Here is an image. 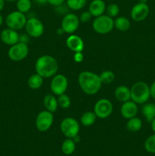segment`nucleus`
<instances>
[{"label":"nucleus","mask_w":155,"mask_h":156,"mask_svg":"<svg viewBox=\"0 0 155 156\" xmlns=\"http://www.w3.org/2000/svg\"><path fill=\"white\" fill-rule=\"evenodd\" d=\"M5 6V0H0V12L3 9Z\"/></svg>","instance_id":"41"},{"label":"nucleus","mask_w":155,"mask_h":156,"mask_svg":"<svg viewBox=\"0 0 155 156\" xmlns=\"http://www.w3.org/2000/svg\"><path fill=\"white\" fill-rule=\"evenodd\" d=\"M97 120V116L94 111H87L81 116L80 121L84 126H91L94 124Z\"/></svg>","instance_id":"24"},{"label":"nucleus","mask_w":155,"mask_h":156,"mask_svg":"<svg viewBox=\"0 0 155 156\" xmlns=\"http://www.w3.org/2000/svg\"><path fill=\"white\" fill-rule=\"evenodd\" d=\"M84 56L82 52H76V53H74V56H73L74 61L75 62H78V63L81 62L84 60Z\"/></svg>","instance_id":"34"},{"label":"nucleus","mask_w":155,"mask_h":156,"mask_svg":"<svg viewBox=\"0 0 155 156\" xmlns=\"http://www.w3.org/2000/svg\"><path fill=\"white\" fill-rule=\"evenodd\" d=\"M34 2L40 5H44L46 3H48V0H34Z\"/></svg>","instance_id":"38"},{"label":"nucleus","mask_w":155,"mask_h":156,"mask_svg":"<svg viewBox=\"0 0 155 156\" xmlns=\"http://www.w3.org/2000/svg\"><path fill=\"white\" fill-rule=\"evenodd\" d=\"M87 2L88 0H66V4L70 10L78 11L86 5Z\"/></svg>","instance_id":"27"},{"label":"nucleus","mask_w":155,"mask_h":156,"mask_svg":"<svg viewBox=\"0 0 155 156\" xmlns=\"http://www.w3.org/2000/svg\"><path fill=\"white\" fill-rule=\"evenodd\" d=\"M131 100L137 105L147 103L150 98V87L144 82H137L131 87Z\"/></svg>","instance_id":"3"},{"label":"nucleus","mask_w":155,"mask_h":156,"mask_svg":"<svg viewBox=\"0 0 155 156\" xmlns=\"http://www.w3.org/2000/svg\"><path fill=\"white\" fill-rule=\"evenodd\" d=\"M69 11L70 9L68 8V6L67 5L66 3H65V4L63 3V4L60 5L55 7V12L57 14H59V15H65L68 13H69Z\"/></svg>","instance_id":"32"},{"label":"nucleus","mask_w":155,"mask_h":156,"mask_svg":"<svg viewBox=\"0 0 155 156\" xmlns=\"http://www.w3.org/2000/svg\"><path fill=\"white\" fill-rule=\"evenodd\" d=\"M60 129L62 134L67 138L73 139L78 135L80 131V126L76 119L73 117H65L62 120L60 124Z\"/></svg>","instance_id":"6"},{"label":"nucleus","mask_w":155,"mask_h":156,"mask_svg":"<svg viewBox=\"0 0 155 156\" xmlns=\"http://www.w3.org/2000/svg\"><path fill=\"white\" fill-rule=\"evenodd\" d=\"M29 53V47L27 44L18 42L11 46L8 52L9 59L14 62H21L27 56Z\"/></svg>","instance_id":"8"},{"label":"nucleus","mask_w":155,"mask_h":156,"mask_svg":"<svg viewBox=\"0 0 155 156\" xmlns=\"http://www.w3.org/2000/svg\"><path fill=\"white\" fill-rule=\"evenodd\" d=\"M43 105L46 110L51 113H54L57 111L59 104L58 100L53 94H49L45 95L43 98Z\"/></svg>","instance_id":"19"},{"label":"nucleus","mask_w":155,"mask_h":156,"mask_svg":"<svg viewBox=\"0 0 155 156\" xmlns=\"http://www.w3.org/2000/svg\"><path fill=\"white\" fill-rule=\"evenodd\" d=\"M53 121H54L53 113L45 110L40 111L37 114L35 120V126L40 132H46L51 128Z\"/></svg>","instance_id":"7"},{"label":"nucleus","mask_w":155,"mask_h":156,"mask_svg":"<svg viewBox=\"0 0 155 156\" xmlns=\"http://www.w3.org/2000/svg\"><path fill=\"white\" fill-rule=\"evenodd\" d=\"M142 127V121L140 118L134 117L130 118L126 122V128L128 131L132 133L138 132Z\"/></svg>","instance_id":"22"},{"label":"nucleus","mask_w":155,"mask_h":156,"mask_svg":"<svg viewBox=\"0 0 155 156\" xmlns=\"http://www.w3.org/2000/svg\"><path fill=\"white\" fill-rule=\"evenodd\" d=\"M144 149L150 153H155V133L150 136L144 142Z\"/></svg>","instance_id":"31"},{"label":"nucleus","mask_w":155,"mask_h":156,"mask_svg":"<svg viewBox=\"0 0 155 156\" xmlns=\"http://www.w3.org/2000/svg\"><path fill=\"white\" fill-rule=\"evenodd\" d=\"M93 30L99 34H106L113 30L114 19L107 15L96 17L92 23Z\"/></svg>","instance_id":"4"},{"label":"nucleus","mask_w":155,"mask_h":156,"mask_svg":"<svg viewBox=\"0 0 155 156\" xmlns=\"http://www.w3.org/2000/svg\"><path fill=\"white\" fill-rule=\"evenodd\" d=\"M65 0H48V4H50L52 6H54V7H56V6H59L65 3Z\"/></svg>","instance_id":"35"},{"label":"nucleus","mask_w":155,"mask_h":156,"mask_svg":"<svg viewBox=\"0 0 155 156\" xmlns=\"http://www.w3.org/2000/svg\"><path fill=\"white\" fill-rule=\"evenodd\" d=\"M138 112V105L132 101V100H129L122 103L121 108H120V113H121L122 116L127 120L134 117H136Z\"/></svg>","instance_id":"15"},{"label":"nucleus","mask_w":155,"mask_h":156,"mask_svg":"<svg viewBox=\"0 0 155 156\" xmlns=\"http://www.w3.org/2000/svg\"><path fill=\"white\" fill-rule=\"evenodd\" d=\"M99 76H100L102 84H104V85H109L115 80V74L110 70L103 71L99 75Z\"/></svg>","instance_id":"26"},{"label":"nucleus","mask_w":155,"mask_h":156,"mask_svg":"<svg viewBox=\"0 0 155 156\" xmlns=\"http://www.w3.org/2000/svg\"><path fill=\"white\" fill-rule=\"evenodd\" d=\"M19 37L20 34L18 33V30H13L9 27L2 30L0 34L1 41L9 46H12L19 42Z\"/></svg>","instance_id":"14"},{"label":"nucleus","mask_w":155,"mask_h":156,"mask_svg":"<svg viewBox=\"0 0 155 156\" xmlns=\"http://www.w3.org/2000/svg\"><path fill=\"white\" fill-rule=\"evenodd\" d=\"M138 2H141V3H147V2L148 0H138Z\"/></svg>","instance_id":"44"},{"label":"nucleus","mask_w":155,"mask_h":156,"mask_svg":"<svg viewBox=\"0 0 155 156\" xmlns=\"http://www.w3.org/2000/svg\"><path fill=\"white\" fill-rule=\"evenodd\" d=\"M143 116L145 117L146 120L150 123L155 118V105L152 103H145L141 109Z\"/></svg>","instance_id":"21"},{"label":"nucleus","mask_w":155,"mask_h":156,"mask_svg":"<svg viewBox=\"0 0 155 156\" xmlns=\"http://www.w3.org/2000/svg\"><path fill=\"white\" fill-rule=\"evenodd\" d=\"M113 105L112 102L106 98H101L97 101L94 107V112L97 118L106 119L112 114Z\"/></svg>","instance_id":"9"},{"label":"nucleus","mask_w":155,"mask_h":156,"mask_svg":"<svg viewBox=\"0 0 155 156\" xmlns=\"http://www.w3.org/2000/svg\"><path fill=\"white\" fill-rule=\"evenodd\" d=\"M2 23H3V17H2V15L0 14V27L2 26Z\"/></svg>","instance_id":"43"},{"label":"nucleus","mask_w":155,"mask_h":156,"mask_svg":"<svg viewBox=\"0 0 155 156\" xmlns=\"http://www.w3.org/2000/svg\"><path fill=\"white\" fill-rule=\"evenodd\" d=\"M149 6L147 3L138 2L132 7L131 10V18L136 22H140L147 18L149 15Z\"/></svg>","instance_id":"13"},{"label":"nucleus","mask_w":155,"mask_h":156,"mask_svg":"<svg viewBox=\"0 0 155 156\" xmlns=\"http://www.w3.org/2000/svg\"><path fill=\"white\" fill-rule=\"evenodd\" d=\"M150 124H151V129L153 132L155 133V118L150 122Z\"/></svg>","instance_id":"40"},{"label":"nucleus","mask_w":155,"mask_h":156,"mask_svg":"<svg viewBox=\"0 0 155 156\" xmlns=\"http://www.w3.org/2000/svg\"><path fill=\"white\" fill-rule=\"evenodd\" d=\"M43 83V78L37 73L31 75L27 80V85L32 90L39 89Z\"/></svg>","instance_id":"23"},{"label":"nucleus","mask_w":155,"mask_h":156,"mask_svg":"<svg viewBox=\"0 0 155 156\" xmlns=\"http://www.w3.org/2000/svg\"><path fill=\"white\" fill-rule=\"evenodd\" d=\"M66 45L68 48L74 53L82 52L84 49V43L82 38L75 34H71L67 37Z\"/></svg>","instance_id":"16"},{"label":"nucleus","mask_w":155,"mask_h":156,"mask_svg":"<svg viewBox=\"0 0 155 156\" xmlns=\"http://www.w3.org/2000/svg\"><path fill=\"white\" fill-rule=\"evenodd\" d=\"M5 1L10 2H17V1H18V0H5Z\"/></svg>","instance_id":"45"},{"label":"nucleus","mask_w":155,"mask_h":156,"mask_svg":"<svg viewBox=\"0 0 155 156\" xmlns=\"http://www.w3.org/2000/svg\"><path fill=\"white\" fill-rule=\"evenodd\" d=\"M76 143L73 139L67 138L63 141L62 144V152L66 155H70L75 151Z\"/></svg>","instance_id":"25"},{"label":"nucleus","mask_w":155,"mask_h":156,"mask_svg":"<svg viewBox=\"0 0 155 156\" xmlns=\"http://www.w3.org/2000/svg\"><path fill=\"white\" fill-rule=\"evenodd\" d=\"M106 15L109 16L110 18H116L118 16L119 13V7L117 4L115 3H111L109 5L106 6Z\"/></svg>","instance_id":"30"},{"label":"nucleus","mask_w":155,"mask_h":156,"mask_svg":"<svg viewBox=\"0 0 155 156\" xmlns=\"http://www.w3.org/2000/svg\"><path fill=\"white\" fill-rule=\"evenodd\" d=\"M150 87V95L152 98L155 99V82H152Z\"/></svg>","instance_id":"37"},{"label":"nucleus","mask_w":155,"mask_h":156,"mask_svg":"<svg viewBox=\"0 0 155 156\" xmlns=\"http://www.w3.org/2000/svg\"><path fill=\"white\" fill-rule=\"evenodd\" d=\"M26 33L33 38H38L43 35L44 32V25L42 21L36 17H31L27 20L25 24Z\"/></svg>","instance_id":"11"},{"label":"nucleus","mask_w":155,"mask_h":156,"mask_svg":"<svg viewBox=\"0 0 155 156\" xmlns=\"http://www.w3.org/2000/svg\"><path fill=\"white\" fill-rule=\"evenodd\" d=\"M78 82L83 92L89 95L99 92L103 85L99 75L91 71H83L79 73Z\"/></svg>","instance_id":"1"},{"label":"nucleus","mask_w":155,"mask_h":156,"mask_svg":"<svg viewBox=\"0 0 155 156\" xmlns=\"http://www.w3.org/2000/svg\"><path fill=\"white\" fill-rule=\"evenodd\" d=\"M57 100L59 106L61 108H62V109H68V108H70V106H71V98H70L69 96H68V94H65V93L58 96Z\"/></svg>","instance_id":"29"},{"label":"nucleus","mask_w":155,"mask_h":156,"mask_svg":"<svg viewBox=\"0 0 155 156\" xmlns=\"http://www.w3.org/2000/svg\"><path fill=\"white\" fill-rule=\"evenodd\" d=\"M114 95L118 101L124 103L131 100V90L126 85H119L115 89Z\"/></svg>","instance_id":"18"},{"label":"nucleus","mask_w":155,"mask_h":156,"mask_svg":"<svg viewBox=\"0 0 155 156\" xmlns=\"http://www.w3.org/2000/svg\"><path fill=\"white\" fill-rule=\"evenodd\" d=\"M27 20L25 14L19 11H13L6 16L5 24L9 28L20 30L25 27Z\"/></svg>","instance_id":"5"},{"label":"nucleus","mask_w":155,"mask_h":156,"mask_svg":"<svg viewBox=\"0 0 155 156\" xmlns=\"http://www.w3.org/2000/svg\"><path fill=\"white\" fill-rule=\"evenodd\" d=\"M92 15L90 13L89 11H86V12H83L79 16V20H80V22L81 23H88V21H91V18H92Z\"/></svg>","instance_id":"33"},{"label":"nucleus","mask_w":155,"mask_h":156,"mask_svg":"<svg viewBox=\"0 0 155 156\" xmlns=\"http://www.w3.org/2000/svg\"><path fill=\"white\" fill-rule=\"evenodd\" d=\"M114 27L119 31H127L131 27L129 18L124 16H117L114 20Z\"/></svg>","instance_id":"20"},{"label":"nucleus","mask_w":155,"mask_h":156,"mask_svg":"<svg viewBox=\"0 0 155 156\" xmlns=\"http://www.w3.org/2000/svg\"><path fill=\"white\" fill-rule=\"evenodd\" d=\"M35 71L43 79L52 78L59 70V63L53 56L43 55L35 62Z\"/></svg>","instance_id":"2"},{"label":"nucleus","mask_w":155,"mask_h":156,"mask_svg":"<svg viewBox=\"0 0 155 156\" xmlns=\"http://www.w3.org/2000/svg\"><path fill=\"white\" fill-rule=\"evenodd\" d=\"M30 37L27 34H21L19 37V42H22L24 43V44H27L30 41Z\"/></svg>","instance_id":"36"},{"label":"nucleus","mask_w":155,"mask_h":156,"mask_svg":"<svg viewBox=\"0 0 155 156\" xmlns=\"http://www.w3.org/2000/svg\"><path fill=\"white\" fill-rule=\"evenodd\" d=\"M106 3L103 0H92L89 5L88 11L93 17H98L106 12Z\"/></svg>","instance_id":"17"},{"label":"nucleus","mask_w":155,"mask_h":156,"mask_svg":"<svg viewBox=\"0 0 155 156\" xmlns=\"http://www.w3.org/2000/svg\"><path fill=\"white\" fill-rule=\"evenodd\" d=\"M80 139H81L80 136H79L78 135H77L76 136H74V138H73V140L75 142V143H79V142H80Z\"/></svg>","instance_id":"42"},{"label":"nucleus","mask_w":155,"mask_h":156,"mask_svg":"<svg viewBox=\"0 0 155 156\" xmlns=\"http://www.w3.org/2000/svg\"><path fill=\"white\" fill-rule=\"evenodd\" d=\"M32 2L30 0H18L16 2L17 10L24 14L30 12Z\"/></svg>","instance_id":"28"},{"label":"nucleus","mask_w":155,"mask_h":156,"mask_svg":"<svg viewBox=\"0 0 155 156\" xmlns=\"http://www.w3.org/2000/svg\"><path fill=\"white\" fill-rule=\"evenodd\" d=\"M56 34H57L58 35H60V36H62V35H63L64 34H65V31H64L63 29H62V27H60V28L57 29V30H56Z\"/></svg>","instance_id":"39"},{"label":"nucleus","mask_w":155,"mask_h":156,"mask_svg":"<svg viewBox=\"0 0 155 156\" xmlns=\"http://www.w3.org/2000/svg\"><path fill=\"white\" fill-rule=\"evenodd\" d=\"M80 25L79 17L74 13H68L64 15L61 23V27L63 29L65 33L72 34L78 29Z\"/></svg>","instance_id":"12"},{"label":"nucleus","mask_w":155,"mask_h":156,"mask_svg":"<svg viewBox=\"0 0 155 156\" xmlns=\"http://www.w3.org/2000/svg\"><path fill=\"white\" fill-rule=\"evenodd\" d=\"M68 86V79L63 74L56 73L52 78L50 82V90L54 95H60L66 91Z\"/></svg>","instance_id":"10"}]
</instances>
